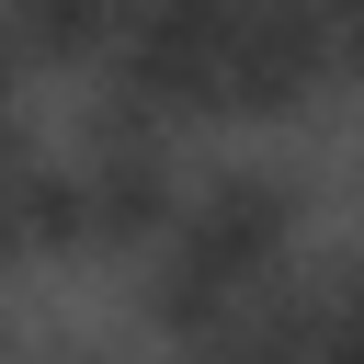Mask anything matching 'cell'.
<instances>
[{
    "label": "cell",
    "instance_id": "obj_1",
    "mask_svg": "<svg viewBox=\"0 0 364 364\" xmlns=\"http://www.w3.org/2000/svg\"><path fill=\"white\" fill-rule=\"evenodd\" d=\"M159 307L171 318H216L239 307L273 262H284V193L262 171H216V182H182L171 216H159Z\"/></svg>",
    "mask_w": 364,
    "mask_h": 364
}]
</instances>
